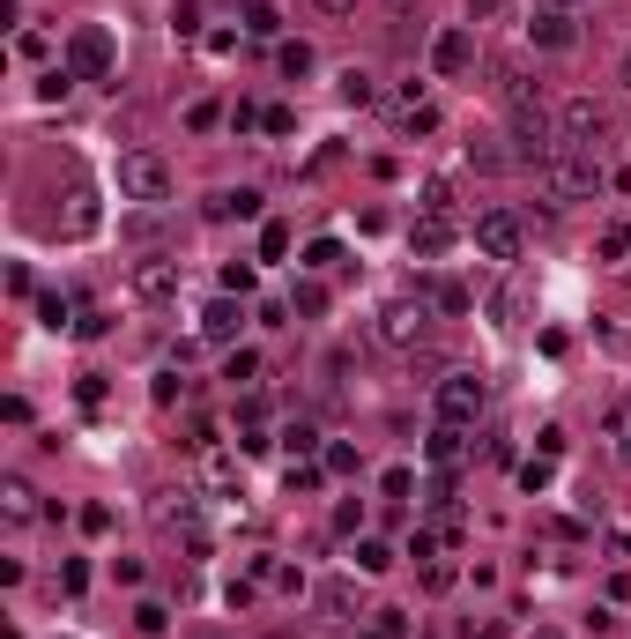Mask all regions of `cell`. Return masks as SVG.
Here are the masks:
<instances>
[{
	"mask_svg": "<svg viewBox=\"0 0 631 639\" xmlns=\"http://www.w3.org/2000/svg\"><path fill=\"white\" fill-rule=\"evenodd\" d=\"M112 186H120V201H134V209H164L171 201V164L156 156V149H126L120 172H112Z\"/></svg>",
	"mask_w": 631,
	"mask_h": 639,
	"instance_id": "6da1fadb",
	"label": "cell"
},
{
	"mask_svg": "<svg viewBox=\"0 0 631 639\" xmlns=\"http://www.w3.org/2000/svg\"><path fill=\"white\" fill-rule=\"evenodd\" d=\"M542 186L558 201H594L609 186V172H602V156H587V149H558V156L542 164Z\"/></svg>",
	"mask_w": 631,
	"mask_h": 639,
	"instance_id": "7a4b0ae2",
	"label": "cell"
},
{
	"mask_svg": "<svg viewBox=\"0 0 631 639\" xmlns=\"http://www.w3.org/2000/svg\"><path fill=\"white\" fill-rule=\"evenodd\" d=\"M60 68L74 74V82H112V30L104 23H74L68 30V45H60Z\"/></svg>",
	"mask_w": 631,
	"mask_h": 639,
	"instance_id": "3957f363",
	"label": "cell"
},
{
	"mask_svg": "<svg viewBox=\"0 0 631 639\" xmlns=\"http://www.w3.org/2000/svg\"><path fill=\"white\" fill-rule=\"evenodd\" d=\"M431 409H438V424H461L468 432V424L490 409V379L484 372H446V379L431 387Z\"/></svg>",
	"mask_w": 631,
	"mask_h": 639,
	"instance_id": "277c9868",
	"label": "cell"
},
{
	"mask_svg": "<svg viewBox=\"0 0 631 639\" xmlns=\"http://www.w3.org/2000/svg\"><path fill=\"white\" fill-rule=\"evenodd\" d=\"M372 335H379L387 349H424V335H431V305H424V297H387Z\"/></svg>",
	"mask_w": 631,
	"mask_h": 639,
	"instance_id": "5b68a950",
	"label": "cell"
},
{
	"mask_svg": "<svg viewBox=\"0 0 631 639\" xmlns=\"http://www.w3.org/2000/svg\"><path fill=\"white\" fill-rule=\"evenodd\" d=\"M602 134H609V104H594V98H564L558 104V149L602 156Z\"/></svg>",
	"mask_w": 631,
	"mask_h": 639,
	"instance_id": "8992f818",
	"label": "cell"
},
{
	"mask_svg": "<svg viewBox=\"0 0 631 639\" xmlns=\"http://www.w3.org/2000/svg\"><path fill=\"white\" fill-rule=\"evenodd\" d=\"M506 142H512V164H550V156H558V120H550L542 104H520Z\"/></svg>",
	"mask_w": 631,
	"mask_h": 639,
	"instance_id": "52a82bcc",
	"label": "cell"
},
{
	"mask_svg": "<svg viewBox=\"0 0 631 639\" xmlns=\"http://www.w3.org/2000/svg\"><path fill=\"white\" fill-rule=\"evenodd\" d=\"M520 246H528V231H520L512 209H484V216H476V253H484V261H520Z\"/></svg>",
	"mask_w": 631,
	"mask_h": 639,
	"instance_id": "ba28073f",
	"label": "cell"
},
{
	"mask_svg": "<svg viewBox=\"0 0 631 639\" xmlns=\"http://www.w3.org/2000/svg\"><path fill=\"white\" fill-rule=\"evenodd\" d=\"M156 520H164V528H179L194 558H208V520H201V498H194V491H156Z\"/></svg>",
	"mask_w": 631,
	"mask_h": 639,
	"instance_id": "9c48e42d",
	"label": "cell"
},
{
	"mask_svg": "<svg viewBox=\"0 0 631 639\" xmlns=\"http://www.w3.org/2000/svg\"><path fill=\"white\" fill-rule=\"evenodd\" d=\"M134 297H142V305H171V297H179V261H164V253L134 261Z\"/></svg>",
	"mask_w": 631,
	"mask_h": 639,
	"instance_id": "30bf717a",
	"label": "cell"
},
{
	"mask_svg": "<svg viewBox=\"0 0 631 639\" xmlns=\"http://www.w3.org/2000/svg\"><path fill=\"white\" fill-rule=\"evenodd\" d=\"M528 45H535V52H572V45H580V23H572V8H542V16L528 23Z\"/></svg>",
	"mask_w": 631,
	"mask_h": 639,
	"instance_id": "8fae6325",
	"label": "cell"
},
{
	"mask_svg": "<svg viewBox=\"0 0 631 639\" xmlns=\"http://www.w3.org/2000/svg\"><path fill=\"white\" fill-rule=\"evenodd\" d=\"M468 60H476V38L461 23H446L431 38V74H468Z\"/></svg>",
	"mask_w": 631,
	"mask_h": 639,
	"instance_id": "7c38bea8",
	"label": "cell"
},
{
	"mask_svg": "<svg viewBox=\"0 0 631 639\" xmlns=\"http://www.w3.org/2000/svg\"><path fill=\"white\" fill-rule=\"evenodd\" d=\"M461 231H454V216H438V209H424L416 216V231H409V246H416V261H438V253L454 246Z\"/></svg>",
	"mask_w": 631,
	"mask_h": 639,
	"instance_id": "4fadbf2b",
	"label": "cell"
},
{
	"mask_svg": "<svg viewBox=\"0 0 631 639\" xmlns=\"http://www.w3.org/2000/svg\"><path fill=\"white\" fill-rule=\"evenodd\" d=\"M424 462L454 476V468L468 462V432H461V424H431V439H424Z\"/></svg>",
	"mask_w": 631,
	"mask_h": 639,
	"instance_id": "5bb4252c",
	"label": "cell"
},
{
	"mask_svg": "<svg viewBox=\"0 0 631 639\" xmlns=\"http://www.w3.org/2000/svg\"><path fill=\"white\" fill-rule=\"evenodd\" d=\"M201 216L208 223H261V194H253V186H238V194H231V186H223V194H208V209H201Z\"/></svg>",
	"mask_w": 631,
	"mask_h": 639,
	"instance_id": "9a60e30c",
	"label": "cell"
},
{
	"mask_svg": "<svg viewBox=\"0 0 631 639\" xmlns=\"http://www.w3.org/2000/svg\"><path fill=\"white\" fill-rule=\"evenodd\" d=\"M238 327H245V305L238 297H216V305L201 313V343H238Z\"/></svg>",
	"mask_w": 631,
	"mask_h": 639,
	"instance_id": "2e32d148",
	"label": "cell"
},
{
	"mask_svg": "<svg viewBox=\"0 0 631 639\" xmlns=\"http://www.w3.org/2000/svg\"><path fill=\"white\" fill-rule=\"evenodd\" d=\"M498 98L520 112V104H542V90H535V74H528V60H506L498 68Z\"/></svg>",
	"mask_w": 631,
	"mask_h": 639,
	"instance_id": "e0dca14e",
	"label": "cell"
},
{
	"mask_svg": "<svg viewBox=\"0 0 631 639\" xmlns=\"http://www.w3.org/2000/svg\"><path fill=\"white\" fill-rule=\"evenodd\" d=\"M275 446H283L291 462H313V454H327V439H319V424H313V417H291V424H283V439H275Z\"/></svg>",
	"mask_w": 631,
	"mask_h": 639,
	"instance_id": "ac0fdd59",
	"label": "cell"
},
{
	"mask_svg": "<svg viewBox=\"0 0 631 639\" xmlns=\"http://www.w3.org/2000/svg\"><path fill=\"white\" fill-rule=\"evenodd\" d=\"M313 602L327 617H357V580H342V572H335V580H319V588H313Z\"/></svg>",
	"mask_w": 631,
	"mask_h": 639,
	"instance_id": "d6986e66",
	"label": "cell"
},
{
	"mask_svg": "<svg viewBox=\"0 0 631 639\" xmlns=\"http://www.w3.org/2000/svg\"><path fill=\"white\" fill-rule=\"evenodd\" d=\"M238 30H245V38H283V16H275V0H245V8H238Z\"/></svg>",
	"mask_w": 631,
	"mask_h": 639,
	"instance_id": "ffe728a7",
	"label": "cell"
},
{
	"mask_svg": "<svg viewBox=\"0 0 631 639\" xmlns=\"http://www.w3.org/2000/svg\"><path fill=\"white\" fill-rule=\"evenodd\" d=\"M291 313H297V320H319V313H327V283H319V275H297V283H291Z\"/></svg>",
	"mask_w": 631,
	"mask_h": 639,
	"instance_id": "44dd1931",
	"label": "cell"
},
{
	"mask_svg": "<svg viewBox=\"0 0 631 639\" xmlns=\"http://www.w3.org/2000/svg\"><path fill=\"white\" fill-rule=\"evenodd\" d=\"M342 104H357V112H365V104H379V74H365V68H342Z\"/></svg>",
	"mask_w": 631,
	"mask_h": 639,
	"instance_id": "7402d4cb",
	"label": "cell"
},
{
	"mask_svg": "<svg viewBox=\"0 0 631 639\" xmlns=\"http://www.w3.org/2000/svg\"><path fill=\"white\" fill-rule=\"evenodd\" d=\"M0 514H8V520H38V491H30L23 476H8V484H0Z\"/></svg>",
	"mask_w": 631,
	"mask_h": 639,
	"instance_id": "603a6c76",
	"label": "cell"
},
{
	"mask_svg": "<svg viewBox=\"0 0 631 639\" xmlns=\"http://www.w3.org/2000/svg\"><path fill=\"white\" fill-rule=\"evenodd\" d=\"M357 572H394V542H379V536H357Z\"/></svg>",
	"mask_w": 631,
	"mask_h": 639,
	"instance_id": "cb8c5ba5",
	"label": "cell"
},
{
	"mask_svg": "<svg viewBox=\"0 0 631 639\" xmlns=\"http://www.w3.org/2000/svg\"><path fill=\"white\" fill-rule=\"evenodd\" d=\"M550 484H558V462H550V454H528V462H520V491H550Z\"/></svg>",
	"mask_w": 631,
	"mask_h": 639,
	"instance_id": "d4e9b609",
	"label": "cell"
},
{
	"mask_svg": "<svg viewBox=\"0 0 631 639\" xmlns=\"http://www.w3.org/2000/svg\"><path fill=\"white\" fill-rule=\"evenodd\" d=\"M208 491L238 498V454H208Z\"/></svg>",
	"mask_w": 631,
	"mask_h": 639,
	"instance_id": "484cf974",
	"label": "cell"
},
{
	"mask_svg": "<svg viewBox=\"0 0 631 639\" xmlns=\"http://www.w3.org/2000/svg\"><path fill=\"white\" fill-rule=\"evenodd\" d=\"M394 120H401V134H438V104H394Z\"/></svg>",
	"mask_w": 631,
	"mask_h": 639,
	"instance_id": "4316f807",
	"label": "cell"
},
{
	"mask_svg": "<svg viewBox=\"0 0 631 639\" xmlns=\"http://www.w3.org/2000/svg\"><path fill=\"white\" fill-rule=\"evenodd\" d=\"M275 68L283 74H313V45H305V38H283V45H275Z\"/></svg>",
	"mask_w": 631,
	"mask_h": 639,
	"instance_id": "83f0119b",
	"label": "cell"
},
{
	"mask_svg": "<svg viewBox=\"0 0 631 639\" xmlns=\"http://www.w3.org/2000/svg\"><path fill=\"white\" fill-rule=\"evenodd\" d=\"M134 632H142V639H164V632H171V610H164V602H134Z\"/></svg>",
	"mask_w": 631,
	"mask_h": 639,
	"instance_id": "f1b7e54d",
	"label": "cell"
},
{
	"mask_svg": "<svg viewBox=\"0 0 631 639\" xmlns=\"http://www.w3.org/2000/svg\"><path fill=\"white\" fill-rule=\"evenodd\" d=\"M305 268H313V275L342 268V239H313V246H305Z\"/></svg>",
	"mask_w": 631,
	"mask_h": 639,
	"instance_id": "f546056e",
	"label": "cell"
},
{
	"mask_svg": "<svg viewBox=\"0 0 631 639\" xmlns=\"http://www.w3.org/2000/svg\"><path fill=\"white\" fill-rule=\"evenodd\" d=\"M253 372H261V349H231L223 357V379H238V387H253Z\"/></svg>",
	"mask_w": 631,
	"mask_h": 639,
	"instance_id": "4dcf8cb0",
	"label": "cell"
},
{
	"mask_svg": "<svg viewBox=\"0 0 631 639\" xmlns=\"http://www.w3.org/2000/svg\"><path fill=\"white\" fill-rule=\"evenodd\" d=\"M319 462H327V476H357V468H365V454H357V446H327V454H319Z\"/></svg>",
	"mask_w": 631,
	"mask_h": 639,
	"instance_id": "1f68e13d",
	"label": "cell"
},
{
	"mask_svg": "<svg viewBox=\"0 0 631 639\" xmlns=\"http://www.w3.org/2000/svg\"><path fill=\"white\" fill-rule=\"evenodd\" d=\"M291 253V223H261V261H283Z\"/></svg>",
	"mask_w": 631,
	"mask_h": 639,
	"instance_id": "d6a6232c",
	"label": "cell"
},
{
	"mask_svg": "<svg viewBox=\"0 0 631 639\" xmlns=\"http://www.w3.org/2000/svg\"><path fill=\"white\" fill-rule=\"evenodd\" d=\"M104 327H112V313H104V305H82V313H74V335H82V343H98Z\"/></svg>",
	"mask_w": 631,
	"mask_h": 639,
	"instance_id": "836d02e7",
	"label": "cell"
},
{
	"mask_svg": "<svg viewBox=\"0 0 631 639\" xmlns=\"http://www.w3.org/2000/svg\"><path fill=\"white\" fill-rule=\"evenodd\" d=\"M68 90H74V74H68V68H45V74H38V98H45V104H60Z\"/></svg>",
	"mask_w": 631,
	"mask_h": 639,
	"instance_id": "e575fe53",
	"label": "cell"
},
{
	"mask_svg": "<svg viewBox=\"0 0 631 639\" xmlns=\"http://www.w3.org/2000/svg\"><path fill=\"white\" fill-rule=\"evenodd\" d=\"M253 283H261V275H253V261H231V268H223V297H245Z\"/></svg>",
	"mask_w": 631,
	"mask_h": 639,
	"instance_id": "d590c367",
	"label": "cell"
},
{
	"mask_svg": "<svg viewBox=\"0 0 631 639\" xmlns=\"http://www.w3.org/2000/svg\"><path fill=\"white\" fill-rule=\"evenodd\" d=\"M431 305L461 320V313H468V291H461V283H431Z\"/></svg>",
	"mask_w": 631,
	"mask_h": 639,
	"instance_id": "8d00e7d4",
	"label": "cell"
},
{
	"mask_svg": "<svg viewBox=\"0 0 631 639\" xmlns=\"http://www.w3.org/2000/svg\"><path fill=\"white\" fill-rule=\"evenodd\" d=\"M74 305H68V297H60V291H45V297H38V320H45V327H74Z\"/></svg>",
	"mask_w": 631,
	"mask_h": 639,
	"instance_id": "74e56055",
	"label": "cell"
},
{
	"mask_svg": "<svg viewBox=\"0 0 631 639\" xmlns=\"http://www.w3.org/2000/svg\"><path fill=\"white\" fill-rule=\"evenodd\" d=\"M149 394L171 409V402H186V379H179V372H156V387H149Z\"/></svg>",
	"mask_w": 631,
	"mask_h": 639,
	"instance_id": "f35d334b",
	"label": "cell"
},
{
	"mask_svg": "<svg viewBox=\"0 0 631 639\" xmlns=\"http://www.w3.org/2000/svg\"><path fill=\"white\" fill-rule=\"evenodd\" d=\"M379 491H387V498H409V491H416V468H387V476H379Z\"/></svg>",
	"mask_w": 631,
	"mask_h": 639,
	"instance_id": "ab89813d",
	"label": "cell"
},
{
	"mask_svg": "<svg viewBox=\"0 0 631 639\" xmlns=\"http://www.w3.org/2000/svg\"><path fill=\"white\" fill-rule=\"evenodd\" d=\"M216 120H223V104H208V98H201V104H186V126H194V134H208Z\"/></svg>",
	"mask_w": 631,
	"mask_h": 639,
	"instance_id": "60d3db41",
	"label": "cell"
},
{
	"mask_svg": "<svg viewBox=\"0 0 631 639\" xmlns=\"http://www.w3.org/2000/svg\"><path fill=\"white\" fill-rule=\"evenodd\" d=\"M372 632H379V639H409V610H379Z\"/></svg>",
	"mask_w": 631,
	"mask_h": 639,
	"instance_id": "b9f144b4",
	"label": "cell"
},
{
	"mask_svg": "<svg viewBox=\"0 0 631 639\" xmlns=\"http://www.w3.org/2000/svg\"><path fill=\"white\" fill-rule=\"evenodd\" d=\"M468 164H476V172H506V164H512V156H506V149H468Z\"/></svg>",
	"mask_w": 631,
	"mask_h": 639,
	"instance_id": "7bdbcfd3",
	"label": "cell"
},
{
	"mask_svg": "<svg viewBox=\"0 0 631 639\" xmlns=\"http://www.w3.org/2000/svg\"><path fill=\"white\" fill-rule=\"evenodd\" d=\"M335 528H342V536H357V528H365V506H357V498H342V506H335Z\"/></svg>",
	"mask_w": 631,
	"mask_h": 639,
	"instance_id": "ee69618b",
	"label": "cell"
},
{
	"mask_svg": "<svg viewBox=\"0 0 631 639\" xmlns=\"http://www.w3.org/2000/svg\"><path fill=\"white\" fill-rule=\"evenodd\" d=\"M223 602H231V610H253V572H238V580L223 588Z\"/></svg>",
	"mask_w": 631,
	"mask_h": 639,
	"instance_id": "f6af8a7d",
	"label": "cell"
},
{
	"mask_svg": "<svg viewBox=\"0 0 631 639\" xmlns=\"http://www.w3.org/2000/svg\"><path fill=\"white\" fill-rule=\"evenodd\" d=\"M60 588L82 595V588H90V566H82V558H68V566H60Z\"/></svg>",
	"mask_w": 631,
	"mask_h": 639,
	"instance_id": "bcb514c9",
	"label": "cell"
},
{
	"mask_svg": "<svg viewBox=\"0 0 631 639\" xmlns=\"http://www.w3.org/2000/svg\"><path fill=\"white\" fill-rule=\"evenodd\" d=\"M171 30H179V38H194V30H201V8H194V0H179V16H171Z\"/></svg>",
	"mask_w": 631,
	"mask_h": 639,
	"instance_id": "7dc6e473",
	"label": "cell"
},
{
	"mask_svg": "<svg viewBox=\"0 0 631 639\" xmlns=\"http://www.w3.org/2000/svg\"><path fill=\"white\" fill-rule=\"evenodd\" d=\"M617 253H631V223H624V231H609V239H602V261H617Z\"/></svg>",
	"mask_w": 631,
	"mask_h": 639,
	"instance_id": "c3c4849f",
	"label": "cell"
},
{
	"mask_svg": "<svg viewBox=\"0 0 631 639\" xmlns=\"http://www.w3.org/2000/svg\"><path fill=\"white\" fill-rule=\"evenodd\" d=\"M313 8H319V16H335V23H342V16H357V0H313Z\"/></svg>",
	"mask_w": 631,
	"mask_h": 639,
	"instance_id": "681fc988",
	"label": "cell"
},
{
	"mask_svg": "<svg viewBox=\"0 0 631 639\" xmlns=\"http://www.w3.org/2000/svg\"><path fill=\"white\" fill-rule=\"evenodd\" d=\"M617 462L631 468V424H624V432H617Z\"/></svg>",
	"mask_w": 631,
	"mask_h": 639,
	"instance_id": "f907efd6",
	"label": "cell"
},
{
	"mask_svg": "<svg viewBox=\"0 0 631 639\" xmlns=\"http://www.w3.org/2000/svg\"><path fill=\"white\" fill-rule=\"evenodd\" d=\"M528 639H564V632H558V625H535V632H528Z\"/></svg>",
	"mask_w": 631,
	"mask_h": 639,
	"instance_id": "816d5d0a",
	"label": "cell"
},
{
	"mask_svg": "<svg viewBox=\"0 0 631 639\" xmlns=\"http://www.w3.org/2000/svg\"><path fill=\"white\" fill-rule=\"evenodd\" d=\"M617 82H624V90H631V52H624V60H617Z\"/></svg>",
	"mask_w": 631,
	"mask_h": 639,
	"instance_id": "f5cc1de1",
	"label": "cell"
},
{
	"mask_svg": "<svg viewBox=\"0 0 631 639\" xmlns=\"http://www.w3.org/2000/svg\"><path fill=\"white\" fill-rule=\"evenodd\" d=\"M379 8H394V16H409V8H416V0H379Z\"/></svg>",
	"mask_w": 631,
	"mask_h": 639,
	"instance_id": "db71d44e",
	"label": "cell"
},
{
	"mask_svg": "<svg viewBox=\"0 0 631 639\" xmlns=\"http://www.w3.org/2000/svg\"><path fill=\"white\" fill-rule=\"evenodd\" d=\"M261 639H297V632H261Z\"/></svg>",
	"mask_w": 631,
	"mask_h": 639,
	"instance_id": "11a10c76",
	"label": "cell"
},
{
	"mask_svg": "<svg viewBox=\"0 0 631 639\" xmlns=\"http://www.w3.org/2000/svg\"><path fill=\"white\" fill-rule=\"evenodd\" d=\"M558 8H572V0H558Z\"/></svg>",
	"mask_w": 631,
	"mask_h": 639,
	"instance_id": "9f6ffc18",
	"label": "cell"
}]
</instances>
